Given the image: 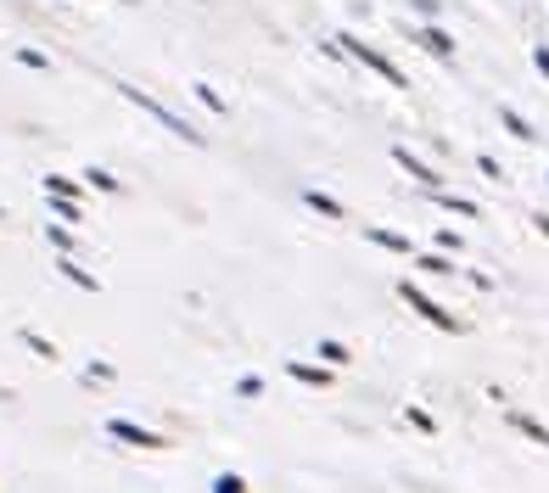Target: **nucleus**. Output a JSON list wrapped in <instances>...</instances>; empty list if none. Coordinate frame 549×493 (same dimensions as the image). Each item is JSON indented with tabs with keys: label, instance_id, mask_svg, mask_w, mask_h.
<instances>
[{
	"label": "nucleus",
	"instance_id": "obj_6",
	"mask_svg": "<svg viewBox=\"0 0 549 493\" xmlns=\"http://www.w3.org/2000/svg\"><path fill=\"white\" fill-rule=\"evenodd\" d=\"M415 45H426V51H432L437 62H449L454 57V40L443 29H437V23H426V29H415Z\"/></svg>",
	"mask_w": 549,
	"mask_h": 493
},
{
	"label": "nucleus",
	"instance_id": "obj_4",
	"mask_svg": "<svg viewBox=\"0 0 549 493\" xmlns=\"http://www.w3.org/2000/svg\"><path fill=\"white\" fill-rule=\"evenodd\" d=\"M107 437H118L129 449H169L163 432H146V426H135V421H107Z\"/></svg>",
	"mask_w": 549,
	"mask_h": 493
},
{
	"label": "nucleus",
	"instance_id": "obj_20",
	"mask_svg": "<svg viewBox=\"0 0 549 493\" xmlns=\"http://www.w3.org/2000/svg\"><path fill=\"white\" fill-rule=\"evenodd\" d=\"M404 421L415 426V432H437V421L426 415V409H404Z\"/></svg>",
	"mask_w": 549,
	"mask_h": 493
},
{
	"label": "nucleus",
	"instance_id": "obj_2",
	"mask_svg": "<svg viewBox=\"0 0 549 493\" xmlns=\"http://www.w3.org/2000/svg\"><path fill=\"white\" fill-rule=\"evenodd\" d=\"M337 45H342V57H353V62H359V68H370V73H376V79H387V85H393V90H404V68H398L393 57H381L376 45H365V40H359V34H337Z\"/></svg>",
	"mask_w": 549,
	"mask_h": 493
},
{
	"label": "nucleus",
	"instance_id": "obj_16",
	"mask_svg": "<svg viewBox=\"0 0 549 493\" xmlns=\"http://www.w3.org/2000/svg\"><path fill=\"white\" fill-rule=\"evenodd\" d=\"M415 269H426V275H460V269L449 264V258H437V253H426V258H415Z\"/></svg>",
	"mask_w": 549,
	"mask_h": 493
},
{
	"label": "nucleus",
	"instance_id": "obj_9",
	"mask_svg": "<svg viewBox=\"0 0 549 493\" xmlns=\"http://www.w3.org/2000/svg\"><path fill=\"white\" fill-rule=\"evenodd\" d=\"M510 426H516L521 437H533L538 449H549V426H544V421H533V415H521V409H510Z\"/></svg>",
	"mask_w": 549,
	"mask_h": 493
},
{
	"label": "nucleus",
	"instance_id": "obj_3",
	"mask_svg": "<svg viewBox=\"0 0 549 493\" xmlns=\"http://www.w3.org/2000/svg\"><path fill=\"white\" fill-rule=\"evenodd\" d=\"M398 297H404V303H409V309H415V314H421L426 325H437V331H465V325L454 320V314L443 309V303H432V297H426V292H421V286H415V281H404V286H398Z\"/></svg>",
	"mask_w": 549,
	"mask_h": 493
},
{
	"label": "nucleus",
	"instance_id": "obj_1",
	"mask_svg": "<svg viewBox=\"0 0 549 493\" xmlns=\"http://www.w3.org/2000/svg\"><path fill=\"white\" fill-rule=\"evenodd\" d=\"M113 90H118V96H124V101H129V107H141V113H146V118H157V124L169 129V135H180V141H191V146H202V135H197V129L185 124V118H180V113H169V107H163V101H157V96H146V90H135V85H113Z\"/></svg>",
	"mask_w": 549,
	"mask_h": 493
},
{
	"label": "nucleus",
	"instance_id": "obj_19",
	"mask_svg": "<svg viewBox=\"0 0 549 493\" xmlns=\"http://www.w3.org/2000/svg\"><path fill=\"white\" fill-rule=\"evenodd\" d=\"M213 493H247V482H241L236 471H219V477H213Z\"/></svg>",
	"mask_w": 549,
	"mask_h": 493
},
{
	"label": "nucleus",
	"instance_id": "obj_15",
	"mask_svg": "<svg viewBox=\"0 0 549 493\" xmlns=\"http://www.w3.org/2000/svg\"><path fill=\"white\" fill-rule=\"evenodd\" d=\"M320 359H325V365H331V370L353 365V359H348V348H342V342H320Z\"/></svg>",
	"mask_w": 549,
	"mask_h": 493
},
{
	"label": "nucleus",
	"instance_id": "obj_8",
	"mask_svg": "<svg viewBox=\"0 0 549 493\" xmlns=\"http://www.w3.org/2000/svg\"><path fill=\"white\" fill-rule=\"evenodd\" d=\"M365 241H376V247H387V253H404V258H415V247H409V236H398V230L365 225Z\"/></svg>",
	"mask_w": 549,
	"mask_h": 493
},
{
	"label": "nucleus",
	"instance_id": "obj_14",
	"mask_svg": "<svg viewBox=\"0 0 549 493\" xmlns=\"http://www.w3.org/2000/svg\"><path fill=\"white\" fill-rule=\"evenodd\" d=\"M57 269H62V275H68L73 286H85V292H96V275H90V269H79V264H73L68 253H62V264H57Z\"/></svg>",
	"mask_w": 549,
	"mask_h": 493
},
{
	"label": "nucleus",
	"instance_id": "obj_24",
	"mask_svg": "<svg viewBox=\"0 0 549 493\" xmlns=\"http://www.w3.org/2000/svg\"><path fill=\"white\" fill-rule=\"evenodd\" d=\"M533 68H538V73H544V79H549V45H538V51H533Z\"/></svg>",
	"mask_w": 549,
	"mask_h": 493
},
{
	"label": "nucleus",
	"instance_id": "obj_26",
	"mask_svg": "<svg viewBox=\"0 0 549 493\" xmlns=\"http://www.w3.org/2000/svg\"><path fill=\"white\" fill-rule=\"evenodd\" d=\"M533 225H538V230H544V236H549V213H538V219H533Z\"/></svg>",
	"mask_w": 549,
	"mask_h": 493
},
{
	"label": "nucleus",
	"instance_id": "obj_5",
	"mask_svg": "<svg viewBox=\"0 0 549 493\" xmlns=\"http://www.w3.org/2000/svg\"><path fill=\"white\" fill-rule=\"evenodd\" d=\"M393 163H398V169H404L415 185H421V191H437V185H443V174H437L432 163H421V157L409 152V146H393Z\"/></svg>",
	"mask_w": 549,
	"mask_h": 493
},
{
	"label": "nucleus",
	"instance_id": "obj_21",
	"mask_svg": "<svg viewBox=\"0 0 549 493\" xmlns=\"http://www.w3.org/2000/svg\"><path fill=\"white\" fill-rule=\"evenodd\" d=\"M17 62H23V68H51V57H45V51H29V45L17 51Z\"/></svg>",
	"mask_w": 549,
	"mask_h": 493
},
{
	"label": "nucleus",
	"instance_id": "obj_23",
	"mask_svg": "<svg viewBox=\"0 0 549 493\" xmlns=\"http://www.w3.org/2000/svg\"><path fill=\"white\" fill-rule=\"evenodd\" d=\"M51 241H57V253H73V230H62V225H51Z\"/></svg>",
	"mask_w": 549,
	"mask_h": 493
},
{
	"label": "nucleus",
	"instance_id": "obj_25",
	"mask_svg": "<svg viewBox=\"0 0 549 493\" xmlns=\"http://www.w3.org/2000/svg\"><path fill=\"white\" fill-rule=\"evenodd\" d=\"M409 6H415L421 17H437V6H443V0H409Z\"/></svg>",
	"mask_w": 549,
	"mask_h": 493
},
{
	"label": "nucleus",
	"instance_id": "obj_7",
	"mask_svg": "<svg viewBox=\"0 0 549 493\" xmlns=\"http://www.w3.org/2000/svg\"><path fill=\"white\" fill-rule=\"evenodd\" d=\"M286 376L303 381V387H331V365H303V359H292V365H286Z\"/></svg>",
	"mask_w": 549,
	"mask_h": 493
},
{
	"label": "nucleus",
	"instance_id": "obj_10",
	"mask_svg": "<svg viewBox=\"0 0 549 493\" xmlns=\"http://www.w3.org/2000/svg\"><path fill=\"white\" fill-rule=\"evenodd\" d=\"M499 124H505L510 135H516V141H538V135H533V124H527V118H521L516 107H499Z\"/></svg>",
	"mask_w": 549,
	"mask_h": 493
},
{
	"label": "nucleus",
	"instance_id": "obj_12",
	"mask_svg": "<svg viewBox=\"0 0 549 493\" xmlns=\"http://www.w3.org/2000/svg\"><path fill=\"white\" fill-rule=\"evenodd\" d=\"M303 202H309L314 213H325V219H342V202H337V197H325V191H303Z\"/></svg>",
	"mask_w": 549,
	"mask_h": 493
},
{
	"label": "nucleus",
	"instance_id": "obj_11",
	"mask_svg": "<svg viewBox=\"0 0 549 493\" xmlns=\"http://www.w3.org/2000/svg\"><path fill=\"white\" fill-rule=\"evenodd\" d=\"M45 197H68V202H79V180H68V174H45Z\"/></svg>",
	"mask_w": 549,
	"mask_h": 493
},
{
	"label": "nucleus",
	"instance_id": "obj_17",
	"mask_svg": "<svg viewBox=\"0 0 549 493\" xmlns=\"http://www.w3.org/2000/svg\"><path fill=\"white\" fill-rule=\"evenodd\" d=\"M191 90H197V101L208 107V113H225V96H219L213 85H191Z\"/></svg>",
	"mask_w": 549,
	"mask_h": 493
},
{
	"label": "nucleus",
	"instance_id": "obj_13",
	"mask_svg": "<svg viewBox=\"0 0 549 493\" xmlns=\"http://www.w3.org/2000/svg\"><path fill=\"white\" fill-rule=\"evenodd\" d=\"M426 197H432V202H443V208H454V213H465V219H477V202H465V197H449V191H443V185H437V191H426Z\"/></svg>",
	"mask_w": 549,
	"mask_h": 493
},
{
	"label": "nucleus",
	"instance_id": "obj_18",
	"mask_svg": "<svg viewBox=\"0 0 549 493\" xmlns=\"http://www.w3.org/2000/svg\"><path fill=\"white\" fill-rule=\"evenodd\" d=\"M85 180H90V185H96V191H107V197H113L118 185H124V180H118V174H107V169H90V174H85Z\"/></svg>",
	"mask_w": 549,
	"mask_h": 493
},
{
	"label": "nucleus",
	"instance_id": "obj_22",
	"mask_svg": "<svg viewBox=\"0 0 549 493\" xmlns=\"http://www.w3.org/2000/svg\"><path fill=\"white\" fill-rule=\"evenodd\" d=\"M236 393H241V398H258V393H264V381H258V376H241Z\"/></svg>",
	"mask_w": 549,
	"mask_h": 493
}]
</instances>
